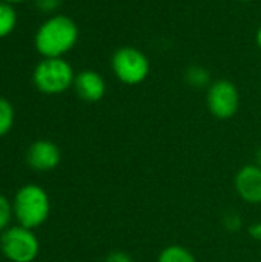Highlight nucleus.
I'll return each mask as SVG.
<instances>
[{"mask_svg": "<svg viewBox=\"0 0 261 262\" xmlns=\"http://www.w3.org/2000/svg\"><path fill=\"white\" fill-rule=\"evenodd\" d=\"M78 41L77 23L65 14H52L35 31L34 46L43 58H58L71 52Z\"/></svg>", "mask_w": 261, "mask_h": 262, "instance_id": "1", "label": "nucleus"}, {"mask_svg": "<svg viewBox=\"0 0 261 262\" xmlns=\"http://www.w3.org/2000/svg\"><path fill=\"white\" fill-rule=\"evenodd\" d=\"M14 220L18 226L35 230L43 226L51 213V200L48 192L38 184L22 186L12 198Z\"/></svg>", "mask_w": 261, "mask_h": 262, "instance_id": "2", "label": "nucleus"}, {"mask_svg": "<svg viewBox=\"0 0 261 262\" xmlns=\"http://www.w3.org/2000/svg\"><path fill=\"white\" fill-rule=\"evenodd\" d=\"M75 72L68 60L43 58L32 71V83L35 89L45 95H58L74 86Z\"/></svg>", "mask_w": 261, "mask_h": 262, "instance_id": "3", "label": "nucleus"}, {"mask_svg": "<svg viewBox=\"0 0 261 262\" xmlns=\"http://www.w3.org/2000/svg\"><path fill=\"white\" fill-rule=\"evenodd\" d=\"M111 71L120 83L137 86L149 77L151 61L142 49L135 46H122L111 57Z\"/></svg>", "mask_w": 261, "mask_h": 262, "instance_id": "4", "label": "nucleus"}, {"mask_svg": "<svg viewBox=\"0 0 261 262\" xmlns=\"http://www.w3.org/2000/svg\"><path fill=\"white\" fill-rule=\"evenodd\" d=\"M0 252L9 262H34L40 253V243L34 230L18 224L0 233Z\"/></svg>", "mask_w": 261, "mask_h": 262, "instance_id": "5", "label": "nucleus"}, {"mask_svg": "<svg viewBox=\"0 0 261 262\" xmlns=\"http://www.w3.org/2000/svg\"><path fill=\"white\" fill-rule=\"evenodd\" d=\"M206 106L218 120L232 118L240 109V92L235 83L226 78L214 80L206 89Z\"/></svg>", "mask_w": 261, "mask_h": 262, "instance_id": "6", "label": "nucleus"}, {"mask_svg": "<svg viewBox=\"0 0 261 262\" xmlns=\"http://www.w3.org/2000/svg\"><path fill=\"white\" fill-rule=\"evenodd\" d=\"M62 152L51 140H37L26 150V163L37 172H49L60 164Z\"/></svg>", "mask_w": 261, "mask_h": 262, "instance_id": "7", "label": "nucleus"}, {"mask_svg": "<svg viewBox=\"0 0 261 262\" xmlns=\"http://www.w3.org/2000/svg\"><path fill=\"white\" fill-rule=\"evenodd\" d=\"M234 186L237 195L248 204H261V167L257 164L243 166L235 178Z\"/></svg>", "mask_w": 261, "mask_h": 262, "instance_id": "8", "label": "nucleus"}, {"mask_svg": "<svg viewBox=\"0 0 261 262\" xmlns=\"http://www.w3.org/2000/svg\"><path fill=\"white\" fill-rule=\"evenodd\" d=\"M72 88L77 97L86 103H97L106 94V81L94 69H83L75 74Z\"/></svg>", "mask_w": 261, "mask_h": 262, "instance_id": "9", "label": "nucleus"}, {"mask_svg": "<svg viewBox=\"0 0 261 262\" xmlns=\"http://www.w3.org/2000/svg\"><path fill=\"white\" fill-rule=\"evenodd\" d=\"M185 81L194 89H208L212 83V77L208 68L202 64H192L185 71Z\"/></svg>", "mask_w": 261, "mask_h": 262, "instance_id": "10", "label": "nucleus"}, {"mask_svg": "<svg viewBox=\"0 0 261 262\" xmlns=\"http://www.w3.org/2000/svg\"><path fill=\"white\" fill-rule=\"evenodd\" d=\"M157 262H197V259L189 249L180 244H171L158 253Z\"/></svg>", "mask_w": 261, "mask_h": 262, "instance_id": "11", "label": "nucleus"}, {"mask_svg": "<svg viewBox=\"0 0 261 262\" xmlns=\"http://www.w3.org/2000/svg\"><path fill=\"white\" fill-rule=\"evenodd\" d=\"M17 26V11L14 5L0 0V38L8 37Z\"/></svg>", "mask_w": 261, "mask_h": 262, "instance_id": "12", "label": "nucleus"}, {"mask_svg": "<svg viewBox=\"0 0 261 262\" xmlns=\"http://www.w3.org/2000/svg\"><path fill=\"white\" fill-rule=\"evenodd\" d=\"M15 120V112L14 106L11 104L9 100L0 97V137H5L6 134L11 132Z\"/></svg>", "mask_w": 261, "mask_h": 262, "instance_id": "13", "label": "nucleus"}, {"mask_svg": "<svg viewBox=\"0 0 261 262\" xmlns=\"http://www.w3.org/2000/svg\"><path fill=\"white\" fill-rule=\"evenodd\" d=\"M14 218L12 210V200H8L5 195L0 193V233L11 227V221Z\"/></svg>", "mask_w": 261, "mask_h": 262, "instance_id": "14", "label": "nucleus"}, {"mask_svg": "<svg viewBox=\"0 0 261 262\" xmlns=\"http://www.w3.org/2000/svg\"><path fill=\"white\" fill-rule=\"evenodd\" d=\"M223 226H225V229H228L231 232H237V230L242 229L243 221H242V218L237 213H228L223 218Z\"/></svg>", "mask_w": 261, "mask_h": 262, "instance_id": "15", "label": "nucleus"}, {"mask_svg": "<svg viewBox=\"0 0 261 262\" xmlns=\"http://www.w3.org/2000/svg\"><path fill=\"white\" fill-rule=\"evenodd\" d=\"M63 3V0H35V5L40 11L43 12H54L60 8V5Z\"/></svg>", "mask_w": 261, "mask_h": 262, "instance_id": "16", "label": "nucleus"}, {"mask_svg": "<svg viewBox=\"0 0 261 262\" xmlns=\"http://www.w3.org/2000/svg\"><path fill=\"white\" fill-rule=\"evenodd\" d=\"M105 262H135L132 259L131 255H128L126 252L123 250H114L111 252L106 258H105Z\"/></svg>", "mask_w": 261, "mask_h": 262, "instance_id": "17", "label": "nucleus"}, {"mask_svg": "<svg viewBox=\"0 0 261 262\" xmlns=\"http://www.w3.org/2000/svg\"><path fill=\"white\" fill-rule=\"evenodd\" d=\"M249 235L254 241H260L261 243V223H254L249 227Z\"/></svg>", "mask_w": 261, "mask_h": 262, "instance_id": "18", "label": "nucleus"}, {"mask_svg": "<svg viewBox=\"0 0 261 262\" xmlns=\"http://www.w3.org/2000/svg\"><path fill=\"white\" fill-rule=\"evenodd\" d=\"M255 45H257V48L261 51V25L258 26L257 32H255Z\"/></svg>", "mask_w": 261, "mask_h": 262, "instance_id": "19", "label": "nucleus"}, {"mask_svg": "<svg viewBox=\"0 0 261 262\" xmlns=\"http://www.w3.org/2000/svg\"><path fill=\"white\" fill-rule=\"evenodd\" d=\"M254 164H257L258 167H261V147L257 149L255 152V157H254Z\"/></svg>", "mask_w": 261, "mask_h": 262, "instance_id": "20", "label": "nucleus"}, {"mask_svg": "<svg viewBox=\"0 0 261 262\" xmlns=\"http://www.w3.org/2000/svg\"><path fill=\"white\" fill-rule=\"evenodd\" d=\"M5 2H8L11 5H15V3H23V2H28V0H5Z\"/></svg>", "mask_w": 261, "mask_h": 262, "instance_id": "21", "label": "nucleus"}, {"mask_svg": "<svg viewBox=\"0 0 261 262\" xmlns=\"http://www.w3.org/2000/svg\"><path fill=\"white\" fill-rule=\"evenodd\" d=\"M238 2H245L246 3V2H252V0H238Z\"/></svg>", "mask_w": 261, "mask_h": 262, "instance_id": "22", "label": "nucleus"}, {"mask_svg": "<svg viewBox=\"0 0 261 262\" xmlns=\"http://www.w3.org/2000/svg\"><path fill=\"white\" fill-rule=\"evenodd\" d=\"M0 247H2V241H0Z\"/></svg>", "mask_w": 261, "mask_h": 262, "instance_id": "23", "label": "nucleus"}]
</instances>
